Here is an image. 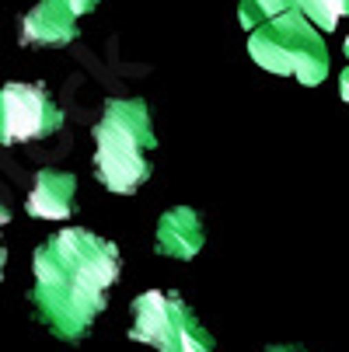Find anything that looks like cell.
Returning <instances> with one entry per match:
<instances>
[{"instance_id":"5","label":"cell","mask_w":349,"mask_h":352,"mask_svg":"<svg viewBox=\"0 0 349 352\" xmlns=\"http://www.w3.org/2000/svg\"><path fill=\"white\" fill-rule=\"evenodd\" d=\"M60 126L63 112L42 84H0V143L4 146L45 140Z\"/></svg>"},{"instance_id":"9","label":"cell","mask_w":349,"mask_h":352,"mask_svg":"<svg viewBox=\"0 0 349 352\" xmlns=\"http://www.w3.org/2000/svg\"><path fill=\"white\" fill-rule=\"evenodd\" d=\"M293 8L301 11L318 32H335L342 18H349V0H293Z\"/></svg>"},{"instance_id":"10","label":"cell","mask_w":349,"mask_h":352,"mask_svg":"<svg viewBox=\"0 0 349 352\" xmlns=\"http://www.w3.org/2000/svg\"><path fill=\"white\" fill-rule=\"evenodd\" d=\"M286 8H293V0H241V8H237V21L252 32L259 25H266L269 18L283 14Z\"/></svg>"},{"instance_id":"2","label":"cell","mask_w":349,"mask_h":352,"mask_svg":"<svg viewBox=\"0 0 349 352\" xmlns=\"http://www.w3.org/2000/svg\"><path fill=\"white\" fill-rule=\"evenodd\" d=\"M91 136H94V178L116 195L140 192V185L151 178L147 154L158 150L154 119L143 98H109Z\"/></svg>"},{"instance_id":"14","label":"cell","mask_w":349,"mask_h":352,"mask_svg":"<svg viewBox=\"0 0 349 352\" xmlns=\"http://www.w3.org/2000/svg\"><path fill=\"white\" fill-rule=\"evenodd\" d=\"M269 352H304V349L301 345H273Z\"/></svg>"},{"instance_id":"12","label":"cell","mask_w":349,"mask_h":352,"mask_svg":"<svg viewBox=\"0 0 349 352\" xmlns=\"http://www.w3.org/2000/svg\"><path fill=\"white\" fill-rule=\"evenodd\" d=\"M4 223H8V210L0 206V230H4ZM4 262H8V251H4V241H0V276H4Z\"/></svg>"},{"instance_id":"1","label":"cell","mask_w":349,"mask_h":352,"mask_svg":"<svg viewBox=\"0 0 349 352\" xmlns=\"http://www.w3.org/2000/svg\"><path fill=\"white\" fill-rule=\"evenodd\" d=\"M32 272V304L42 324L63 342H81L109 304V289L119 279V251L94 230L67 227L35 251Z\"/></svg>"},{"instance_id":"4","label":"cell","mask_w":349,"mask_h":352,"mask_svg":"<svg viewBox=\"0 0 349 352\" xmlns=\"http://www.w3.org/2000/svg\"><path fill=\"white\" fill-rule=\"evenodd\" d=\"M129 338L154 352H213V335L195 321L192 307L165 289H147L133 300Z\"/></svg>"},{"instance_id":"15","label":"cell","mask_w":349,"mask_h":352,"mask_svg":"<svg viewBox=\"0 0 349 352\" xmlns=\"http://www.w3.org/2000/svg\"><path fill=\"white\" fill-rule=\"evenodd\" d=\"M342 53H346V60H349V35H346V42H342Z\"/></svg>"},{"instance_id":"3","label":"cell","mask_w":349,"mask_h":352,"mask_svg":"<svg viewBox=\"0 0 349 352\" xmlns=\"http://www.w3.org/2000/svg\"><path fill=\"white\" fill-rule=\"evenodd\" d=\"M248 53L266 74L297 77L304 87H318L328 77V49L321 42V32L297 8H286L266 25L252 28Z\"/></svg>"},{"instance_id":"8","label":"cell","mask_w":349,"mask_h":352,"mask_svg":"<svg viewBox=\"0 0 349 352\" xmlns=\"http://www.w3.org/2000/svg\"><path fill=\"white\" fill-rule=\"evenodd\" d=\"M207 234H203V220L192 206H171L161 213L158 220V237H154V248L158 255L165 258H178V262H189L199 255Z\"/></svg>"},{"instance_id":"11","label":"cell","mask_w":349,"mask_h":352,"mask_svg":"<svg viewBox=\"0 0 349 352\" xmlns=\"http://www.w3.org/2000/svg\"><path fill=\"white\" fill-rule=\"evenodd\" d=\"M63 4H67L77 18H84V14H91V11L98 8V0H63Z\"/></svg>"},{"instance_id":"13","label":"cell","mask_w":349,"mask_h":352,"mask_svg":"<svg viewBox=\"0 0 349 352\" xmlns=\"http://www.w3.org/2000/svg\"><path fill=\"white\" fill-rule=\"evenodd\" d=\"M339 91H342V102H349V63H346V70L339 74Z\"/></svg>"},{"instance_id":"6","label":"cell","mask_w":349,"mask_h":352,"mask_svg":"<svg viewBox=\"0 0 349 352\" xmlns=\"http://www.w3.org/2000/svg\"><path fill=\"white\" fill-rule=\"evenodd\" d=\"M77 35H81L77 14L63 0H39L21 21V42L28 49H60L77 42Z\"/></svg>"},{"instance_id":"7","label":"cell","mask_w":349,"mask_h":352,"mask_svg":"<svg viewBox=\"0 0 349 352\" xmlns=\"http://www.w3.org/2000/svg\"><path fill=\"white\" fill-rule=\"evenodd\" d=\"M25 210L35 220H67L77 213V178L70 171L42 168L25 199Z\"/></svg>"}]
</instances>
